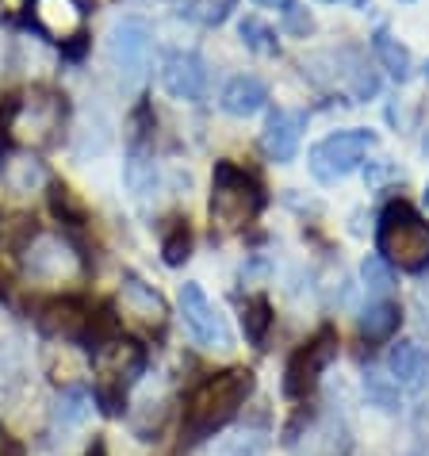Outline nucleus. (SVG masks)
Here are the masks:
<instances>
[{
	"mask_svg": "<svg viewBox=\"0 0 429 456\" xmlns=\"http://www.w3.org/2000/svg\"><path fill=\"white\" fill-rule=\"evenodd\" d=\"M322 4H357V8H364L368 0H322Z\"/></svg>",
	"mask_w": 429,
	"mask_h": 456,
	"instance_id": "nucleus-32",
	"label": "nucleus"
},
{
	"mask_svg": "<svg viewBox=\"0 0 429 456\" xmlns=\"http://www.w3.org/2000/svg\"><path fill=\"white\" fill-rule=\"evenodd\" d=\"M337 357V330H330V326H322L314 338H307L303 346L287 357L284 364V395L287 399H307L314 384L322 379V372L334 364Z\"/></svg>",
	"mask_w": 429,
	"mask_h": 456,
	"instance_id": "nucleus-9",
	"label": "nucleus"
},
{
	"mask_svg": "<svg viewBox=\"0 0 429 456\" xmlns=\"http://www.w3.org/2000/svg\"><path fill=\"white\" fill-rule=\"evenodd\" d=\"M264 211V188L254 173H246L234 161H214L211 173V226L223 234L246 231Z\"/></svg>",
	"mask_w": 429,
	"mask_h": 456,
	"instance_id": "nucleus-3",
	"label": "nucleus"
},
{
	"mask_svg": "<svg viewBox=\"0 0 429 456\" xmlns=\"http://www.w3.org/2000/svg\"><path fill=\"white\" fill-rule=\"evenodd\" d=\"M303 131H307V111L276 108L272 116H269V123H264V131H261L264 158L276 161V166H287V161H295L299 142H303Z\"/></svg>",
	"mask_w": 429,
	"mask_h": 456,
	"instance_id": "nucleus-16",
	"label": "nucleus"
},
{
	"mask_svg": "<svg viewBox=\"0 0 429 456\" xmlns=\"http://www.w3.org/2000/svg\"><path fill=\"white\" fill-rule=\"evenodd\" d=\"M39 326L50 338H61L66 346H77V341H88L96 319H93V307H88L85 299L58 296V299H50L46 307L39 311Z\"/></svg>",
	"mask_w": 429,
	"mask_h": 456,
	"instance_id": "nucleus-13",
	"label": "nucleus"
},
{
	"mask_svg": "<svg viewBox=\"0 0 429 456\" xmlns=\"http://www.w3.org/2000/svg\"><path fill=\"white\" fill-rule=\"evenodd\" d=\"M50 208H54V215L61 223H69V226H77L88 219V211L85 204L77 200V192H73L69 184H50Z\"/></svg>",
	"mask_w": 429,
	"mask_h": 456,
	"instance_id": "nucleus-25",
	"label": "nucleus"
},
{
	"mask_svg": "<svg viewBox=\"0 0 429 456\" xmlns=\"http://www.w3.org/2000/svg\"><path fill=\"white\" fill-rule=\"evenodd\" d=\"M402 326V307L391 299H376L368 311L360 314V334L364 341H387Z\"/></svg>",
	"mask_w": 429,
	"mask_h": 456,
	"instance_id": "nucleus-20",
	"label": "nucleus"
},
{
	"mask_svg": "<svg viewBox=\"0 0 429 456\" xmlns=\"http://www.w3.org/2000/svg\"><path fill=\"white\" fill-rule=\"evenodd\" d=\"M360 273H364V284H368L372 291H387L391 284H395V269H391V265L380 257V253L364 261V265H360Z\"/></svg>",
	"mask_w": 429,
	"mask_h": 456,
	"instance_id": "nucleus-28",
	"label": "nucleus"
},
{
	"mask_svg": "<svg viewBox=\"0 0 429 456\" xmlns=\"http://www.w3.org/2000/svg\"><path fill=\"white\" fill-rule=\"evenodd\" d=\"M69 119L66 96L54 88H35L23 100H16L12 111V142H23L28 150H46L54 146Z\"/></svg>",
	"mask_w": 429,
	"mask_h": 456,
	"instance_id": "nucleus-5",
	"label": "nucleus"
},
{
	"mask_svg": "<svg viewBox=\"0 0 429 456\" xmlns=\"http://www.w3.org/2000/svg\"><path fill=\"white\" fill-rule=\"evenodd\" d=\"M264 104H269V85L261 77H254V73H238V77H231L223 88V96H219V108L234 119L257 116Z\"/></svg>",
	"mask_w": 429,
	"mask_h": 456,
	"instance_id": "nucleus-17",
	"label": "nucleus"
},
{
	"mask_svg": "<svg viewBox=\"0 0 429 456\" xmlns=\"http://www.w3.org/2000/svg\"><path fill=\"white\" fill-rule=\"evenodd\" d=\"M88 414H93V395H88L85 387L61 391V399H58V422L61 426H81Z\"/></svg>",
	"mask_w": 429,
	"mask_h": 456,
	"instance_id": "nucleus-26",
	"label": "nucleus"
},
{
	"mask_svg": "<svg viewBox=\"0 0 429 456\" xmlns=\"http://www.w3.org/2000/svg\"><path fill=\"white\" fill-rule=\"evenodd\" d=\"M425 204H429V184H425Z\"/></svg>",
	"mask_w": 429,
	"mask_h": 456,
	"instance_id": "nucleus-33",
	"label": "nucleus"
},
{
	"mask_svg": "<svg viewBox=\"0 0 429 456\" xmlns=\"http://www.w3.org/2000/svg\"><path fill=\"white\" fill-rule=\"evenodd\" d=\"M242 326H246V338L254 341V346H261L264 334H269V326H272V303L264 296H249L246 307H242Z\"/></svg>",
	"mask_w": 429,
	"mask_h": 456,
	"instance_id": "nucleus-23",
	"label": "nucleus"
},
{
	"mask_svg": "<svg viewBox=\"0 0 429 456\" xmlns=\"http://www.w3.org/2000/svg\"><path fill=\"white\" fill-rule=\"evenodd\" d=\"M254 4H261V8H287L292 0H254Z\"/></svg>",
	"mask_w": 429,
	"mask_h": 456,
	"instance_id": "nucleus-31",
	"label": "nucleus"
},
{
	"mask_svg": "<svg viewBox=\"0 0 429 456\" xmlns=\"http://www.w3.org/2000/svg\"><path fill=\"white\" fill-rule=\"evenodd\" d=\"M161 257L173 269L192 257V226H188V219H169V226L161 231Z\"/></svg>",
	"mask_w": 429,
	"mask_h": 456,
	"instance_id": "nucleus-22",
	"label": "nucleus"
},
{
	"mask_svg": "<svg viewBox=\"0 0 429 456\" xmlns=\"http://www.w3.org/2000/svg\"><path fill=\"white\" fill-rule=\"evenodd\" d=\"M181 322H184V330L192 334V341H196L199 349H219V353H226V349L234 346L231 326H226L223 311L207 299V291L199 288L196 281L181 284Z\"/></svg>",
	"mask_w": 429,
	"mask_h": 456,
	"instance_id": "nucleus-10",
	"label": "nucleus"
},
{
	"mask_svg": "<svg viewBox=\"0 0 429 456\" xmlns=\"http://www.w3.org/2000/svg\"><path fill=\"white\" fill-rule=\"evenodd\" d=\"M364 391H368V399L380 411H395L399 407V384L391 376H384V372H368V376H364Z\"/></svg>",
	"mask_w": 429,
	"mask_h": 456,
	"instance_id": "nucleus-27",
	"label": "nucleus"
},
{
	"mask_svg": "<svg viewBox=\"0 0 429 456\" xmlns=\"http://www.w3.org/2000/svg\"><path fill=\"white\" fill-rule=\"evenodd\" d=\"M322 61L334 66V77L326 85H337L345 96H352V104H364V100H372L380 93V77H376V69L357 54V50H326Z\"/></svg>",
	"mask_w": 429,
	"mask_h": 456,
	"instance_id": "nucleus-15",
	"label": "nucleus"
},
{
	"mask_svg": "<svg viewBox=\"0 0 429 456\" xmlns=\"http://www.w3.org/2000/svg\"><path fill=\"white\" fill-rule=\"evenodd\" d=\"M372 50H376V61H380V66H384L395 81H407V77H410V50L402 46L387 28H376Z\"/></svg>",
	"mask_w": 429,
	"mask_h": 456,
	"instance_id": "nucleus-21",
	"label": "nucleus"
},
{
	"mask_svg": "<svg viewBox=\"0 0 429 456\" xmlns=\"http://www.w3.org/2000/svg\"><path fill=\"white\" fill-rule=\"evenodd\" d=\"M93 369H96V403L104 411H119L123 395L134 387V379L146 372V349L131 338H104L93 346Z\"/></svg>",
	"mask_w": 429,
	"mask_h": 456,
	"instance_id": "nucleus-4",
	"label": "nucleus"
},
{
	"mask_svg": "<svg viewBox=\"0 0 429 456\" xmlns=\"http://www.w3.org/2000/svg\"><path fill=\"white\" fill-rule=\"evenodd\" d=\"M238 35H242V43L254 50V54H276V50H280L276 31L264 20H257V16H246L242 23H238Z\"/></svg>",
	"mask_w": 429,
	"mask_h": 456,
	"instance_id": "nucleus-24",
	"label": "nucleus"
},
{
	"mask_svg": "<svg viewBox=\"0 0 429 456\" xmlns=\"http://www.w3.org/2000/svg\"><path fill=\"white\" fill-rule=\"evenodd\" d=\"M284 31H287V35H295V39H307V35L314 31L311 12H307V8H299V4H287V8H284Z\"/></svg>",
	"mask_w": 429,
	"mask_h": 456,
	"instance_id": "nucleus-29",
	"label": "nucleus"
},
{
	"mask_svg": "<svg viewBox=\"0 0 429 456\" xmlns=\"http://www.w3.org/2000/svg\"><path fill=\"white\" fill-rule=\"evenodd\" d=\"M387 372L399 387H422L429 376V353L418 346V341H399L387 353Z\"/></svg>",
	"mask_w": 429,
	"mask_h": 456,
	"instance_id": "nucleus-19",
	"label": "nucleus"
},
{
	"mask_svg": "<svg viewBox=\"0 0 429 456\" xmlns=\"http://www.w3.org/2000/svg\"><path fill=\"white\" fill-rule=\"evenodd\" d=\"M31 20L50 43H85L88 0H31Z\"/></svg>",
	"mask_w": 429,
	"mask_h": 456,
	"instance_id": "nucleus-11",
	"label": "nucleus"
},
{
	"mask_svg": "<svg viewBox=\"0 0 429 456\" xmlns=\"http://www.w3.org/2000/svg\"><path fill=\"white\" fill-rule=\"evenodd\" d=\"M23 273L39 284H77L85 276V257L77 246L61 234L31 231V242L23 246Z\"/></svg>",
	"mask_w": 429,
	"mask_h": 456,
	"instance_id": "nucleus-7",
	"label": "nucleus"
},
{
	"mask_svg": "<svg viewBox=\"0 0 429 456\" xmlns=\"http://www.w3.org/2000/svg\"><path fill=\"white\" fill-rule=\"evenodd\" d=\"M0 181H4L8 192L28 196L35 188L46 184V166L31 154V150H8V154L0 158Z\"/></svg>",
	"mask_w": 429,
	"mask_h": 456,
	"instance_id": "nucleus-18",
	"label": "nucleus"
},
{
	"mask_svg": "<svg viewBox=\"0 0 429 456\" xmlns=\"http://www.w3.org/2000/svg\"><path fill=\"white\" fill-rule=\"evenodd\" d=\"M234 8H238V0H207V23L219 28V23H226L234 16Z\"/></svg>",
	"mask_w": 429,
	"mask_h": 456,
	"instance_id": "nucleus-30",
	"label": "nucleus"
},
{
	"mask_svg": "<svg viewBox=\"0 0 429 456\" xmlns=\"http://www.w3.org/2000/svg\"><path fill=\"white\" fill-rule=\"evenodd\" d=\"M108 61L123 85H142L154 61V28L142 16H119L108 31Z\"/></svg>",
	"mask_w": 429,
	"mask_h": 456,
	"instance_id": "nucleus-8",
	"label": "nucleus"
},
{
	"mask_svg": "<svg viewBox=\"0 0 429 456\" xmlns=\"http://www.w3.org/2000/svg\"><path fill=\"white\" fill-rule=\"evenodd\" d=\"M119 311H123V319H127L131 326H138V330H146V334H158L161 326H166V319H169L166 296H161L154 284H146L142 276H134V273H127L123 276V284H119Z\"/></svg>",
	"mask_w": 429,
	"mask_h": 456,
	"instance_id": "nucleus-12",
	"label": "nucleus"
},
{
	"mask_svg": "<svg viewBox=\"0 0 429 456\" xmlns=\"http://www.w3.org/2000/svg\"><path fill=\"white\" fill-rule=\"evenodd\" d=\"M161 85H166L169 96L199 104L207 96V61L196 50H173L166 66H161Z\"/></svg>",
	"mask_w": 429,
	"mask_h": 456,
	"instance_id": "nucleus-14",
	"label": "nucleus"
},
{
	"mask_svg": "<svg viewBox=\"0 0 429 456\" xmlns=\"http://www.w3.org/2000/svg\"><path fill=\"white\" fill-rule=\"evenodd\" d=\"M425 81H429V66H425Z\"/></svg>",
	"mask_w": 429,
	"mask_h": 456,
	"instance_id": "nucleus-34",
	"label": "nucleus"
},
{
	"mask_svg": "<svg viewBox=\"0 0 429 456\" xmlns=\"http://www.w3.org/2000/svg\"><path fill=\"white\" fill-rule=\"evenodd\" d=\"M376 142H380V138H376V131H368V126H352V131L326 134L322 142H314L311 154H307V166L314 173V181H322V184L345 181L349 173L360 169V161L372 154Z\"/></svg>",
	"mask_w": 429,
	"mask_h": 456,
	"instance_id": "nucleus-6",
	"label": "nucleus"
},
{
	"mask_svg": "<svg viewBox=\"0 0 429 456\" xmlns=\"http://www.w3.org/2000/svg\"><path fill=\"white\" fill-rule=\"evenodd\" d=\"M376 253L402 273L429 269V219L407 200H391L376 219Z\"/></svg>",
	"mask_w": 429,
	"mask_h": 456,
	"instance_id": "nucleus-2",
	"label": "nucleus"
},
{
	"mask_svg": "<svg viewBox=\"0 0 429 456\" xmlns=\"http://www.w3.org/2000/svg\"><path fill=\"white\" fill-rule=\"evenodd\" d=\"M254 391V372L249 369H226L207 379H199L192 395L184 399V434L188 441H204L231 422L242 411V403Z\"/></svg>",
	"mask_w": 429,
	"mask_h": 456,
	"instance_id": "nucleus-1",
	"label": "nucleus"
}]
</instances>
